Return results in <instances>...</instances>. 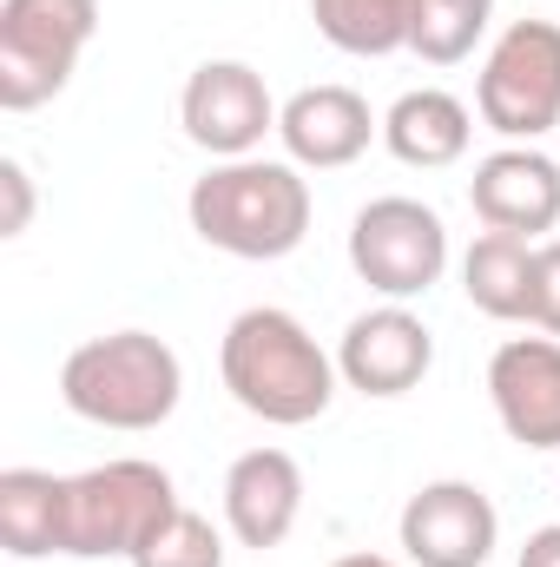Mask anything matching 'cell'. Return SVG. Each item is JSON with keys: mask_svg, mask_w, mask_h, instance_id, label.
Here are the masks:
<instances>
[{"mask_svg": "<svg viewBox=\"0 0 560 567\" xmlns=\"http://www.w3.org/2000/svg\"><path fill=\"white\" fill-rule=\"evenodd\" d=\"M218 377L231 390V403L245 416L271 429H303L317 423L336 396V357L278 303H251L225 323L218 343Z\"/></svg>", "mask_w": 560, "mask_h": 567, "instance_id": "6da1fadb", "label": "cell"}, {"mask_svg": "<svg viewBox=\"0 0 560 567\" xmlns=\"http://www.w3.org/2000/svg\"><path fill=\"white\" fill-rule=\"evenodd\" d=\"M191 231L245 265H278L310 238V178L290 158H218L191 198H185Z\"/></svg>", "mask_w": 560, "mask_h": 567, "instance_id": "7a4b0ae2", "label": "cell"}, {"mask_svg": "<svg viewBox=\"0 0 560 567\" xmlns=\"http://www.w3.org/2000/svg\"><path fill=\"white\" fill-rule=\"evenodd\" d=\"M185 396V363L165 337L152 330H113V337H86L66 363H60V403L93 429H145L172 423Z\"/></svg>", "mask_w": 560, "mask_h": 567, "instance_id": "3957f363", "label": "cell"}, {"mask_svg": "<svg viewBox=\"0 0 560 567\" xmlns=\"http://www.w3.org/2000/svg\"><path fill=\"white\" fill-rule=\"evenodd\" d=\"M172 508H178V482L145 455L80 468V475H66V502H60V555H73V561H133L139 542Z\"/></svg>", "mask_w": 560, "mask_h": 567, "instance_id": "277c9868", "label": "cell"}, {"mask_svg": "<svg viewBox=\"0 0 560 567\" xmlns=\"http://www.w3.org/2000/svg\"><path fill=\"white\" fill-rule=\"evenodd\" d=\"M100 33V0H0V106L33 113L66 93Z\"/></svg>", "mask_w": 560, "mask_h": 567, "instance_id": "5b68a950", "label": "cell"}, {"mask_svg": "<svg viewBox=\"0 0 560 567\" xmlns=\"http://www.w3.org/2000/svg\"><path fill=\"white\" fill-rule=\"evenodd\" d=\"M475 113L508 145H535L560 126V27L554 20H508L481 60Z\"/></svg>", "mask_w": 560, "mask_h": 567, "instance_id": "8992f818", "label": "cell"}, {"mask_svg": "<svg viewBox=\"0 0 560 567\" xmlns=\"http://www.w3.org/2000/svg\"><path fill=\"white\" fill-rule=\"evenodd\" d=\"M350 271L370 284L383 303H416L448 271V225L422 198H370L350 218Z\"/></svg>", "mask_w": 560, "mask_h": 567, "instance_id": "52a82bcc", "label": "cell"}, {"mask_svg": "<svg viewBox=\"0 0 560 567\" xmlns=\"http://www.w3.org/2000/svg\"><path fill=\"white\" fill-rule=\"evenodd\" d=\"M178 126L211 158H251L265 133H278V100L251 60H205L178 93Z\"/></svg>", "mask_w": 560, "mask_h": 567, "instance_id": "ba28073f", "label": "cell"}, {"mask_svg": "<svg viewBox=\"0 0 560 567\" xmlns=\"http://www.w3.org/2000/svg\"><path fill=\"white\" fill-rule=\"evenodd\" d=\"M396 542L416 567H488L495 542H501V515L475 482L442 475V482H422L403 502Z\"/></svg>", "mask_w": 560, "mask_h": 567, "instance_id": "9c48e42d", "label": "cell"}, {"mask_svg": "<svg viewBox=\"0 0 560 567\" xmlns=\"http://www.w3.org/2000/svg\"><path fill=\"white\" fill-rule=\"evenodd\" d=\"M428 370H435V337L409 303H376L350 317L336 337V377L356 396H376V403L409 396Z\"/></svg>", "mask_w": 560, "mask_h": 567, "instance_id": "30bf717a", "label": "cell"}, {"mask_svg": "<svg viewBox=\"0 0 560 567\" xmlns=\"http://www.w3.org/2000/svg\"><path fill=\"white\" fill-rule=\"evenodd\" d=\"M278 140L303 172H343L370 152V140H383V120L356 86H297L278 106Z\"/></svg>", "mask_w": 560, "mask_h": 567, "instance_id": "8fae6325", "label": "cell"}, {"mask_svg": "<svg viewBox=\"0 0 560 567\" xmlns=\"http://www.w3.org/2000/svg\"><path fill=\"white\" fill-rule=\"evenodd\" d=\"M488 403L521 449H560V337H508L488 357Z\"/></svg>", "mask_w": 560, "mask_h": 567, "instance_id": "7c38bea8", "label": "cell"}, {"mask_svg": "<svg viewBox=\"0 0 560 567\" xmlns=\"http://www.w3.org/2000/svg\"><path fill=\"white\" fill-rule=\"evenodd\" d=\"M468 205L488 231H515L541 245V231L560 225V165L541 145H501L475 165Z\"/></svg>", "mask_w": 560, "mask_h": 567, "instance_id": "4fadbf2b", "label": "cell"}, {"mask_svg": "<svg viewBox=\"0 0 560 567\" xmlns=\"http://www.w3.org/2000/svg\"><path fill=\"white\" fill-rule=\"evenodd\" d=\"M297 515H303V468L290 449H245L225 468V528L238 548L258 555L283 548Z\"/></svg>", "mask_w": 560, "mask_h": 567, "instance_id": "5bb4252c", "label": "cell"}, {"mask_svg": "<svg viewBox=\"0 0 560 567\" xmlns=\"http://www.w3.org/2000/svg\"><path fill=\"white\" fill-rule=\"evenodd\" d=\"M475 140V113L455 100V93H442V86H416V93H403L390 113H383V145L403 158V165H416V172H442V165H455L462 152Z\"/></svg>", "mask_w": 560, "mask_h": 567, "instance_id": "9a60e30c", "label": "cell"}, {"mask_svg": "<svg viewBox=\"0 0 560 567\" xmlns=\"http://www.w3.org/2000/svg\"><path fill=\"white\" fill-rule=\"evenodd\" d=\"M535 238L515 231H481L462 258V290L481 317L495 323H528L535 317Z\"/></svg>", "mask_w": 560, "mask_h": 567, "instance_id": "2e32d148", "label": "cell"}, {"mask_svg": "<svg viewBox=\"0 0 560 567\" xmlns=\"http://www.w3.org/2000/svg\"><path fill=\"white\" fill-rule=\"evenodd\" d=\"M60 502H66V475L7 468L0 475V548L13 561L60 555Z\"/></svg>", "mask_w": 560, "mask_h": 567, "instance_id": "e0dca14e", "label": "cell"}, {"mask_svg": "<svg viewBox=\"0 0 560 567\" xmlns=\"http://www.w3.org/2000/svg\"><path fill=\"white\" fill-rule=\"evenodd\" d=\"M409 7L416 0H310V20L350 60H390L409 47Z\"/></svg>", "mask_w": 560, "mask_h": 567, "instance_id": "ac0fdd59", "label": "cell"}, {"mask_svg": "<svg viewBox=\"0 0 560 567\" xmlns=\"http://www.w3.org/2000/svg\"><path fill=\"white\" fill-rule=\"evenodd\" d=\"M495 27V0H416L409 7V53L422 66H462Z\"/></svg>", "mask_w": 560, "mask_h": 567, "instance_id": "d6986e66", "label": "cell"}, {"mask_svg": "<svg viewBox=\"0 0 560 567\" xmlns=\"http://www.w3.org/2000/svg\"><path fill=\"white\" fill-rule=\"evenodd\" d=\"M133 567H225V535H218L198 508L178 502V508L139 542Z\"/></svg>", "mask_w": 560, "mask_h": 567, "instance_id": "ffe728a7", "label": "cell"}, {"mask_svg": "<svg viewBox=\"0 0 560 567\" xmlns=\"http://www.w3.org/2000/svg\"><path fill=\"white\" fill-rule=\"evenodd\" d=\"M528 323L560 337V238H541V251H535V317Z\"/></svg>", "mask_w": 560, "mask_h": 567, "instance_id": "44dd1931", "label": "cell"}, {"mask_svg": "<svg viewBox=\"0 0 560 567\" xmlns=\"http://www.w3.org/2000/svg\"><path fill=\"white\" fill-rule=\"evenodd\" d=\"M0 192H7V212H0V238H20L27 218H33V172L20 158H0Z\"/></svg>", "mask_w": 560, "mask_h": 567, "instance_id": "7402d4cb", "label": "cell"}, {"mask_svg": "<svg viewBox=\"0 0 560 567\" xmlns=\"http://www.w3.org/2000/svg\"><path fill=\"white\" fill-rule=\"evenodd\" d=\"M515 567H560V522L554 528H535V535L521 542V561Z\"/></svg>", "mask_w": 560, "mask_h": 567, "instance_id": "603a6c76", "label": "cell"}, {"mask_svg": "<svg viewBox=\"0 0 560 567\" xmlns=\"http://www.w3.org/2000/svg\"><path fill=\"white\" fill-rule=\"evenodd\" d=\"M330 567H396V561H383V555H343V561H330Z\"/></svg>", "mask_w": 560, "mask_h": 567, "instance_id": "cb8c5ba5", "label": "cell"}]
</instances>
